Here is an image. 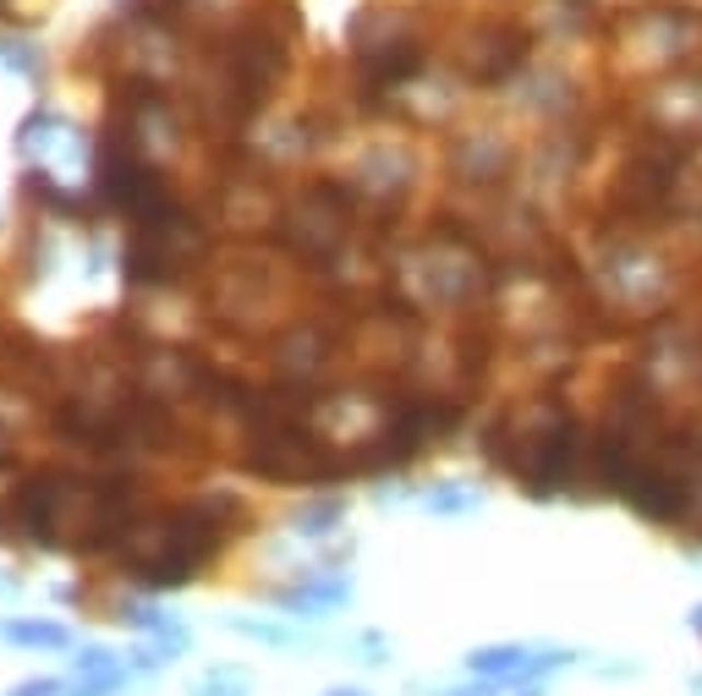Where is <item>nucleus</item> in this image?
Here are the masks:
<instances>
[{
	"label": "nucleus",
	"mask_w": 702,
	"mask_h": 696,
	"mask_svg": "<svg viewBox=\"0 0 702 696\" xmlns=\"http://www.w3.org/2000/svg\"><path fill=\"white\" fill-rule=\"evenodd\" d=\"M138 505L132 477H67V472H39L17 494V521L28 527V543L39 548H78L94 554L116 538H127Z\"/></svg>",
	"instance_id": "f257e3e1"
},
{
	"label": "nucleus",
	"mask_w": 702,
	"mask_h": 696,
	"mask_svg": "<svg viewBox=\"0 0 702 696\" xmlns=\"http://www.w3.org/2000/svg\"><path fill=\"white\" fill-rule=\"evenodd\" d=\"M225 510H231L225 494H203V499H187V505L165 510L160 521H149V527L132 538V548H121L127 570H132L143 587H154V592L192 581L198 565H203V559L220 548V538H225V527H220Z\"/></svg>",
	"instance_id": "f03ea898"
},
{
	"label": "nucleus",
	"mask_w": 702,
	"mask_h": 696,
	"mask_svg": "<svg viewBox=\"0 0 702 696\" xmlns=\"http://www.w3.org/2000/svg\"><path fill=\"white\" fill-rule=\"evenodd\" d=\"M346 598H351V576H329V581H302V587L280 592V609L307 614V620H324V614L340 609Z\"/></svg>",
	"instance_id": "7ed1b4c3"
},
{
	"label": "nucleus",
	"mask_w": 702,
	"mask_h": 696,
	"mask_svg": "<svg viewBox=\"0 0 702 696\" xmlns=\"http://www.w3.org/2000/svg\"><path fill=\"white\" fill-rule=\"evenodd\" d=\"M0 641H12V647H45V652H56V647H67L72 636H67V625H56V620H0Z\"/></svg>",
	"instance_id": "20e7f679"
},
{
	"label": "nucleus",
	"mask_w": 702,
	"mask_h": 696,
	"mask_svg": "<svg viewBox=\"0 0 702 696\" xmlns=\"http://www.w3.org/2000/svg\"><path fill=\"white\" fill-rule=\"evenodd\" d=\"M418 499H423V510H440V516H456V510H478L483 505L478 488H429Z\"/></svg>",
	"instance_id": "39448f33"
},
{
	"label": "nucleus",
	"mask_w": 702,
	"mask_h": 696,
	"mask_svg": "<svg viewBox=\"0 0 702 696\" xmlns=\"http://www.w3.org/2000/svg\"><path fill=\"white\" fill-rule=\"evenodd\" d=\"M192 696H247V674L242 669H209L198 685H192Z\"/></svg>",
	"instance_id": "423d86ee"
},
{
	"label": "nucleus",
	"mask_w": 702,
	"mask_h": 696,
	"mask_svg": "<svg viewBox=\"0 0 702 696\" xmlns=\"http://www.w3.org/2000/svg\"><path fill=\"white\" fill-rule=\"evenodd\" d=\"M340 516H346V505H340V499H324V505H313V510H302V516H296V532L324 538V532H329Z\"/></svg>",
	"instance_id": "0eeeda50"
},
{
	"label": "nucleus",
	"mask_w": 702,
	"mask_h": 696,
	"mask_svg": "<svg viewBox=\"0 0 702 696\" xmlns=\"http://www.w3.org/2000/svg\"><path fill=\"white\" fill-rule=\"evenodd\" d=\"M231 630H236V636H253V641H269V647L296 641L291 630H280V625H269V620H231Z\"/></svg>",
	"instance_id": "6e6552de"
},
{
	"label": "nucleus",
	"mask_w": 702,
	"mask_h": 696,
	"mask_svg": "<svg viewBox=\"0 0 702 696\" xmlns=\"http://www.w3.org/2000/svg\"><path fill=\"white\" fill-rule=\"evenodd\" d=\"M72 669H78V674H110V669H121V658H116L110 647H83V652L72 658Z\"/></svg>",
	"instance_id": "1a4fd4ad"
},
{
	"label": "nucleus",
	"mask_w": 702,
	"mask_h": 696,
	"mask_svg": "<svg viewBox=\"0 0 702 696\" xmlns=\"http://www.w3.org/2000/svg\"><path fill=\"white\" fill-rule=\"evenodd\" d=\"M12 696H67V685H61V680H50V674H39V680L12 685Z\"/></svg>",
	"instance_id": "9d476101"
},
{
	"label": "nucleus",
	"mask_w": 702,
	"mask_h": 696,
	"mask_svg": "<svg viewBox=\"0 0 702 696\" xmlns=\"http://www.w3.org/2000/svg\"><path fill=\"white\" fill-rule=\"evenodd\" d=\"M0 61H7V67H17V72H34V67H39V56H34V50H23L17 39H7V45H0Z\"/></svg>",
	"instance_id": "9b49d317"
},
{
	"label": "nucleus",
	"mask_w": 702,
	"mask_h": 696,
	"mask_svg": "<svg viewBox=\"0 0 702 696\" xmlns=\"http://www.w3.org/2000/svg\"><path fill=\"white\" fill-rule=\"evenodd\" d=\"M494 685H500V680H478V674H472V685H456V691H440V696H494Z\"/></svg>",
	"instance_id": "f8f14e48"
},
{
	"label": "nucleus",
	"mask_w": 702,
	"mask_h": 696,
	"mask_svg": "<svg viewBox=\"0 0 702 696\" xmlns=\"http://www.w3.org/2000/svg\"><path fill=\"white\" fill-rule=\"evenodd\" d=\"M516 696H543V680H522V691Z\"/></svg>",
	"instance_id": "ddd939ff"
},
{
	"label": "nucleus",
	"mask_w": 702,
	"mask_h": 696,
	"mask_svg": "<svg viewBox=\"0 0 702 696\" xmlns=\"http://www.w3.org/2000/svg\"><path fill=\"white\" fill-rule=\"evenodd\" d=\"M324 696H368V691H358V685H335V691H324Z\"/></svg>",
	"instance_id": "4468645a"
},
{
	"label": "nucleus",
	"mask_w": 702,
	"mask_h": 696,
	"mask_svg": "<svg viewBox=\"0 0 702 696\" xmlns=\"http://www.w3.org/2000/svg\"><path fill=\"white\" fill-rule=\"evenodd\" d=\"M691 630H702V609H691Z\"/></svg>",
	"instance_id": "2eb2a0df"
},
{
	"label": "nucleus",
	"mask_w": 702,
	"mask_h": 696,
	"mask_svg": "<svg viewBox=\"0 0 702 696\" xmlns=\"http://www.w3.org/2000/svg\"><path fill=\"white\" fill-rule=\"evenodd\" d=\"M0 467H7V445H0Z\"/></svg>",
	"instance_id": "dca6fc26"
}]
</instances>
